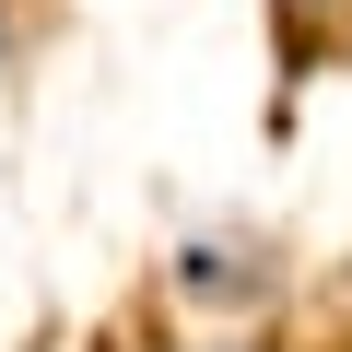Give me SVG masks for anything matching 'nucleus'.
<instances>
[{"mask_svg": "<svg viewBox=\"0 0 352 352\" xmlns=\"http://www.w3.org/2000/svg\"><path fill=\"white\" fill-rule=\"evenodd\" d=\"M282 24H305V0H282Z\"/></svg>", "mask_w": 352, "mask_h": 352, "instance_id": "obj_2", "label": "nucleus"}, {"mask_svg": "<svg viewBox=\"0 0 352 352\" xmlns=\"http://www.w3.org/2000/svg\"><path fill=\"white\" fill-rule=\"evenodd\" d=\"M176 282H188V294H200V305H223V294H235V305H247V294H258V282H270V270H258V235H200V247H188V258H176Z\"/></svg>", "mask_w": 352, "mask_h": 352, "instance_id": "obj_1", "label": "nucleus"}]
</instances>
